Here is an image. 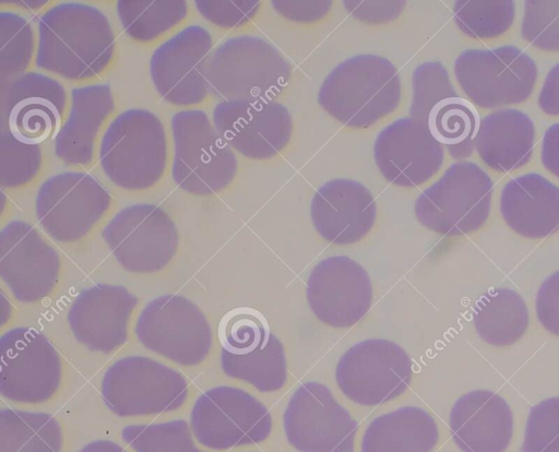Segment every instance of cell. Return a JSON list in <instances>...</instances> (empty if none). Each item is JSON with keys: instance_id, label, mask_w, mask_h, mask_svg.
<instances>
[{"instance_id": "cell-22", "label": "cell", "mask_w": 559, "mask_h": 452, "mask_svg": "<svg viewBox=\"0 0 559 452\" xmlns=\"http://www.w3.org/2000/svg\"><path fill=\"white\" fill-rule=\"evenodd\" d=\"M138 298L126 287L99 283L74 299L68 321L74 337L93 352L109 354L123 345Z\"/></svg>"}, {"instance_id": "cell-47", "label": "cell", "mask_w": 559, "mask_h": 452, "mask_svg": "<svg viewBox=\"0 0 559 452\" xmlns=\"http://www.w3.org/2000/svg\"><path fill=\"white\" fill-rule=\"evenodd\" d=\"M544 167L559 178V123L551 124L544 133L540 148Z\"/></svg>"}, {"instance_id": "cell-28", "label": "cell", "mask_w": 559, "mask_h": 452, "mask_svg": "<svg viewBox=\"0 0 559 452\" xmlns=\"http://www.w3.org/2000/svg\"><path fill=\"white\" fill-rule=\"evenodd\" d=\"M439 439L432 416L417 406H403L376 417L366 428L361 452H431Z\"/></svg>"}, {"instance_id": "cell-38", "label": "cell", "mask_w": 559, "mask_h": 452, "mask_svg": "<svg viewBox=\"0 0 559 452\" xmlns=\"http://www.w3.org/2000/svg\"><path fill=\"white\" fill-rule=\"evenodd\" d=\"M456 94L443 64L438 61L420 63L412 74L411 118L425 123L439 102Z\"/></svg>"}, {"instance_id": "cell-37", "label": "cell", "mask_w": 559, "mask_h": 452, "mask_svg": "<svg viewBox=\"0 0 559 452\" xmlns=\"http://www.w3.org/2000/svg\"><path fill=\"white\" fill-rule=\"evenodd\" d=\"M0 79L1 84L23 74L35 49L31 24L13 12H0Z\"/></svg>"}, {"instance_id": "cell-3", "label": "cell", "mask_w": 559, "mask_h": 452, "mask_svg": "<svg viewBox=\"0 0 559 452\" xmlns=\"http://www.w3.org/2000/svg\"><path fill=\"white\" fill-rule=\"evenodd\" d=\"M292 67L269 41L231 37L212 51L206 64L210 93L222 100H275L287 87Z\"/></svg>"}, {"instance_id": "cell-23", "label": "cell", "mask_w": 559, "mask_h": 452, "mask_svg": "<svg viewBox=\"0 0 559 452\" xmlns=\"http://www.w3.org/2000/svg\"><path fill=\"white\" fill-rule=\"evenodd\" d=\"M311 222L318 234L334 245L361 240L373 227L377 203L368 188L346 178L324 182L310 203Z\"/></svg>"}, {"instance_id": "cell-21", "label": "cell", "mask_w": 559, "mask_h": 452, "mask_svg": "<svg viewBox=\"0 0 559 452\" xmlns=\"http://www.w3.org/2000/svg\"><path fill=\"white\" fill-rule=\"evenodd\" d=\"M373 158L385 180L401 188H415L439 171L444 148L425 123L411 117L401 118L378 133Z\"/></svg>"}, {"instance_id": "cell-20", "label": "cell", "mask_w": 559, "mask_h": 452, "mask_svg": "<svg viewBox=\"0 0 559 452\" xmlns=\"http://www.w3.org/2000/svg\"><path fill=\"white\" fill-rule=\"evenodd\" d=\"M59 273V254L31 224L12 221L2 228L0 275L17 300L29 304L47 297Z\"/></svg>"}, {"instance_id": "cell-36", "label": "cell", "mask_w": 559, "mask_h": 452, "mask_svg": "<svg viewBox=\"0 0 559 452\" xmlns=\"http://www.w3.org/2000/svg\"><path fill=\"white\" fill-rule=\"evenodd\" d=\"M122 440L135 452H204L192 438L186 420L129 425L121 430Z\"/></svg>"}, {"instance_id": "cell-6", "label": "cell", "mask_w": 559, "mask_h": 452, "mask_svg": "<svg viewBox=\"0 0 559 452\" xmlns=\"http://www.w3.org/2000/svg\"><path fill=\"white\" fill-rule=\"evenodd\" d=\"M493 185L477 164L459 160L416 199L414 212L426 228L444 236H461L487 221Z\"/></svg>"}, {"instance_id": "cell-45", "label": "cell", "mask_w": 559, "mask_h": 452, "mask_svg": "<svg viewBox=\"0 0 559 452\" xmlns=\"http://www.w3.org/2000/svg\"><path fill=\"white\" fill-rule=\"evenodd\" d=\"M273 9L284 19L295 23H313L328 15L332 1H272Z\"/></svg>"}, {"instance_id": "cell-33", "label": "cell", "mask_w": 559, "mask_h": 452, "mask_svg": "<svg viewBox=\"0 0 559 452\" xmlns=\"http://www.w3.org/2000/svg\"><path fill=\"white\" fill-rule=\"evenodd\" d=\"M117 13L129 37L148 43L183 21L188 4L182 0H120L117 2Z\"/></svg>"}, {"instance_id": "cell-26", "label": "cell", "mask_w": 559, "mask_h": 452, "mask_svg": "<svg viewBox=\"0 0 559 452\" xmlns=\"http://www.w3.org/2000/svg\"><path fill=\"white\" fill-rule=\"evenodd\" d=\"M114 109L107 84L72 88L69 116L55 138L56 156L67 165L90 164L98 131Z\"/></svg>"}, {"instance_id": "cell-2", "label": "cell", "mask_w": 559, "mask_h": 452, "mask_svg": "<svg viewBox=\"0 0 559 452\" xmlns=\"http://www.w3.org/2000/svg\"><path fill=\"white\" fill-rule=\"evenodd\" d=\"M402 84L395 66L378 55L348 58L323 80L318 102L342 124L365 129L392 114L400 105Z\"/></svg>"}, {"instance_id": "cell-27", "label": "cell", "mask_w": 559, "mask_h": 452, "mask_svg": "<svg viewBox=\"0 0 559 452\" xmlns=\"http://www.w3.org/2000/svg\"><path fill=\"white\" fill-rule=\"evenodd\" d=\"M535 127L524 112L498 109L480 120L475 150L491 169L508 173L523 167L533 154Z\"/></svg>"}, {"instance_id": "cell-25", "label": "cell", "mask_w": 559, "mask_h": 452, "mask_svg": "<svg viewBox=\"0 0 559 452\" xmlns=\"http://www.w3.org/2000/svg\"><path fill=\"white\" fill-rule=\"evenodd\" d=\"M507 225L527 238H545L559 229V187L539 174L510 180L500 195Z\"/></svg>"}, {"instance_id": "cell-31", "label": "cell", "mask_w": 559, "mask_h": 452, "mask_svg": "<svg viewBox=\"0 0 559 452\" xmlns=\"http://www.w3.org/2000/svg\"><path fill=\"white\" fill-rule=\"evenodd\" d=\"M63 433L47 413L0 411V452H61Z\"/></svg>"}, {"instance_id": "cell-9", "label": "cell", "mask_w": 559, "mask_h": 452, "mask_svg": "<svg viewBox=\"0 0 559 452\" xmlns=\"http://www.w3.org/2000/svg\"><path fill=\"white\" fill-rule=\"evenodd\" d=\"M135 334L140 343L176 364H201L212 348L211 325L202 310L180 295L151 300L140 313Z\"/></svg>"}, {"instance_id": "cell-16", "label": "cell", "mask_w": 559, "mask_h": 452, "mask_svg": "<svg viewBox=\"0 0 559 452\" xmlns=\"http://www.w3.org/2000/svg\"><path fill=\"white\" fill-rule=\"evenodd\" d=\"M213 123L236 152L265 160L278 155L293 135V118L276 100H221L213 110Z\"/></svg>"}, {"instance_id": "cell-19", "label": "cell", "mask_w": 559, "mask_h": 452, "mask_svg": "<svg viewBox=\"0 0 559 452\" xmlns=\"http://www.w3.org/2000/svg\"><path fill=\"white\" fill-rule=\"evenodd\" d=\"M306 296L313 314L332 328H349L369 311L372 285L366 270L346 255L321 260L310 272Z\"/></svg>"}, {"instance_id": "cell-8", "label": "cell", "mask_w": 559, "mask_h": 452, "mask_svg": "<svg viewBox=\"0 0 559 452\" xmlns=\"http://www.w3.org/2000/svg\"><path fill=\"white\" fill-rule=\"evenodd\" d=\"M453 70L471 102L487 109L525 102L537 80L535 62L515 46L464 50Z\"/></svg>"}, {"instance_id": "cell-29", "label": "cell", "mask_w": 559, "mask_h": 452, "mask_svg": "<svg viewBox=\"0 0 559 452\" xmlns=\"http://www.w3.org/2000/svg\"><path fill=\"white\" fill-rule=\"evenodd\" d=\"M475 329L486 343L507 346L519 341L528 326L523 298L509 288H496L483 295L474 307Z\"/></svg>"}, {"instance_id": "cell-34", "label": "cell", "mask_w": 559, "mask_h": 452, "mask_svg": "<svg viewBox=\"0 0 559 452\" xmlns=\"http://www.w3.org/2000/svg\"><path fill=\"white\" fill-rule=\"evenodd\" d=\"M514 15L515 5L511 0H459L453 5L457 27L472 38L502 35L512 25Z\"/></svg>"}, {"instance_id": "cell-42", "label": "cell", "mask_w": 559, "mask_h": 452, "mask_svg": "<svg viewBox=\"0 0 559 452\" xmlns=\"http://www.w3.org/2000/svg\"><path fill=\"white\" fill-rule=\"evenodd\" d=\"M194 4L205 20L222 28L243 26L255 16L260 8V1L255 0H198Z\"/></svg>"}, {"instance_id": "cell-11", "label": "cell", "mask_w": 559, "mask_h": 452, "mask_svg": "<svg viewBox=\"0 0 559 452\" xmlns=\"http://www.w3.org/2000/svg\"><path fill=\"white\" fill-rule=\"evenodd\" d=\"M413 364L396 343L370 338L349 347L340 358L335 380L354 403L376 406L386 403L408 388Z\"/></svg>"}, {"instance_id": "cell-12", "label": "cell", "mask_w": 559, "mask_h": 452, "mask_svg": "<svg viewBox=\"0 0 559 452\" xmlns=\"http://www.w3.org/2000/svg\"><path fill=\"white\" fill-rule=\"evenodd\" d=\"M102 235L118 263L133 273H154L165 267L174 258L179 240L168 213L148 203L119 211Z\"/></svg>"}, {"instance_id": "cell-44", "label": "cell", "mask_w": 559, "mask_h": 452, "mask_svg": "<svg viewBox=\"0 0 559 452\" xmlns=\"http://www.w3.org/2000/svg\"><path fill=\"white\" fill-rule=\"evenodd\" d=\"M536 313L542 325L559 336V271L542 283L536 296Z\"/></svg>"}, {"instance_id": "cell-40", "label": "cell", "mask_w": 559, "mask_h": 452, "mask_svg": "<svg viewBox=\"0 0 559 452\" xmlns=\"http://www.w3.org/2000/svg\"><path fill=\"white\" fill-rule=\"evenodd\" d=\"M521 35L535 48L559 51V0L525 1Z\"/></svg>"}, {"instance_id": "cell-35", "label": "cell", "mask_w": 559, "mask_h": 452, "mask_svg": "<svg viewBox=\"0 0 559 452\" xmlns=\"http://www.w3.org/2000/svg\"><path fill=\"white\" fill-rule=\"evenodd\" d=\"M269 322L263 313L251 307H238L226 312L217 329L224 352L247 355L262 346L270 337Z\"/></svg>"}, {"instance_id": "cell-5", "label": "cell", "mask_w": 559, "mask_h": 452, "mask_svg": "<svg viewBox=\"0 0 559 452\" xmlns=\"http://www.w3.org/2000/svg\"><path fill=\"white\" fill-rule=\"evenodd\" d=\"M175 183L194 195L215 194L230 185L238 169L234 150L200 109H187L171 118Z\"/></svg>"}, {"instance_id": "cell-10", "label": "cell", "mask_w": 559, "mask_h": 452, "mask_svg": "<svg viewBox=\"0 0 559 452\" xmlns=\"http://www.w3.org/2000/svg\"><path fill=\"white\" fill-rule=\"evenodd\" d=\"M190 426L202 445L226 450L264 441L272 430V417L265 405L250 393L221 385L197 399Z\"/></svg>"}, {"instance_id": "cell-4", "label": "cell", "mask_w": 559, "mask_h": 452, "mask_svg": "<svg viewBox=\"0 0 559 452\" xmlns=\"http://www.w3.org/2000/svg\"><path fill=\"white\" fill-rule=\"evenodd\" d=\"M99 162L109 180L124 190L154 186L167 162L166 133L159 118L138 108L118 115L103 135Z\"/></svg>"}, {"instance_id": "cell-17", "label": "cell", "mask_w": 559, "mask_h": 452, "mask_svg": "<svg viewBox=\"0 0 559 452\" xmlns=\"http://www.w3.org/2000/svg\"><path fill=\"white\" fill-rule=\"evenodd\" d=\"M66 103L58 81L37 72L23 73L1 84L0 126L17 141L39 145L56 138Z\"/></svg>"}, {"instance_id": "cell-39", "label": "cell", "mask_w": 559, "mask_h": 452, "mask_svg": "<svg viewBox=\"0 0 559 452\" xmlns=\"http://www.w3.org/2000/svg\"><path fill=\"white\" fill-rule=\"evenodd\" d=\"M43 156L38 145L14 139L0 126V185L14 189L33 180L39 171Z\"/></svg>"}, {"instance_id": "cell-41", "label": "cell", "mask_w": 559, "mask_h": 452, "mask_svg": "<svg viewBox=\"0 0 559 452\" xmlns=\"http://www.w3.org/2000/svg\"><path fill=\"white\" fill-rule=\"evenodd\" d=\"M523 452H559V397L546 399L530 409Z\"/></svg>"}, {"instance_id": "cell-24", "label": "cell", "mask_w": 559, "mask_h": 452, "mask_svg": "<svg viewBox=\"0 0 559 452\" xmlns=\"http://www.w3.org/2000/svg\"><path fill=\"white\" fill-rule=\"evenodd\" d=\"M450 430L463 452H504L513 435V416L497 393L474 390L461 396L450 412Z\"/></svg>"}, {"instance_id": "cell-32", "label": "cell", "mask_w": 559, "mask_h": 452, "mask_svg": "<svg viewBox=\"0 0 559 452\" xmlns=\"http://www.w3.org/2000/svg\"><path fill=\"white\" fill-rule=\"evenodd\" d=\"M221 366L228 377L245 381L261 392L280 390L287 380L284 346L273 333L262 346L247 355L222 350Z\"/></svg>"}, {"instance_id": "cell-1", "label": "cell", "mask_w": 559, "mask_h": 452, "mask_svg": "<svg viewBox=\"0 0 559 452\" xmlns=\"http://www.w3.org/2000/svg\"><path fill=\"white\" fill-rule=\"evenodd\" d=\"M115 47L105 13L90 4L63 2L39 19L36 66L67 80H87L108 67Z\"/></svg>"}, {"instance_id": "cell-14", "label": "cell", "mask_w": 559, "mask_h": 452, "mask_svg": "<svg viewBox=\"0 0 559 452\" xmlns=\"http://www.w3.org/2000/svg\"><path fill=\"white\" fill-rule=\"evenodd\" d=\"M111 204L109 191L92 175L67 171L39 188L35 212L44 230L60 242L84 237Z\"/></svg>"}, {"instance_id": "cell-13", "label": "cell", "mask_w": 559, "mask_h": 452, "mask_svg": "<svg viewBox=\"0 0 559 452\" xmlns=\"http://www.w3.org/2000/svg\"><path fill=\"white\" fill-rule=\"evenodd\" d=\"M0 393L24 404L48 401L59 389L61 359L50 343L33 328H14L0 338Z\"/></svg>"}, {"instance_id": "cell-43", "label": "cell", "mask_w": 559, "mask_h": 452, "mask_svg": "<svg viewBox=\"0 0 559 452\" xmlns=\"http://www.w3.org/2000/svg\"><path fill=\"white\" fill-rule=\"evenodd\" d=\"M344 9L356 20L367 24H384L400 16L405 1H343Z\"/></svg>"}, {"instance_id": "cell-46", "label": "cell", "mask_w": 559, "mask_h": 452, "mask_svg": "<svg viewBox=\"0 0 559 452\" xmlns=\"http://www.w3.org/2000/svg\"><path fill=\"white\" fill-rule=\"evenodd\" d=\"M538 106L546 115L559 116V63L548 72L544 81Z\"/></svg>"}, {"instance_id": "cell-15", "label": "cell", "mask_w": 559, "mask_h": 452, "mask_svg": "<svg viewBox=\"0 0 559 452\" xmlns=\"http://www.w3.org/2000/svg\"><path fill=\"white\" fill-rule=\"evenodd\" d=\"M283 427L287 441L300 452H353L357 424L319 382L302 383L290 397Z\"/></svg>"}, {"instance_id": "cell-30", "label": "cell", "mask_w": 559, "mask_h": 452, "mask_svg": "<svg viewBox=\"0 0 559 452\" xmlns=\"http://www.w3.org/2000/svg\"><path fill=\"white\" fill-rule=\"evenodd\" d=\"M425 124L453 158L473 154L480 116L471 100L457 94L442 99L430 110Z\"/></svg>"}, {"instance_id": "cell-48", "label": "cell", "mask_w": 559, "mask_h": 452, "mask_svg": "<svg viewBox=\"0 0 559 452\" xmlns=\"http://www.w3.org/2000/svg\"><path fill=\"white\" fill-rule=\"evenodd\" d=\"M79 452H127L121 445L109 440H96L87 443Z\"/></svg>"}, {"instance_id": "cell-7", "label": "cell", "mask_w": 559, "mask_h": 452, "mask_svg": "<svg viewBox=\"0 0 559 452\" xmlns=\"http://www.w3.org/2000/svg\"><path fill=\"white\" fill-rule=\"evenodd\" d=\"M102 397L120 417L174 412L188 399V383L177 370L145 356L117 360L104 374Z\"/></svg>"}, {"instance_id": "cell-18", "label": "cell", "mask_w": 559, "mask_h": 452, "mask_svg": "<svg viewBox=\"0 0 559 452\" xmlns=\"http://www.w3.org/2000/svg\"><path fill=\"white\" fill-rule=\"evenodd\" d=\"M212 53V37L200 25H190L159 45L150 60L156 91L177 106L195 105L210 93L206 64Z\"/></svg>"}]
</instances>
